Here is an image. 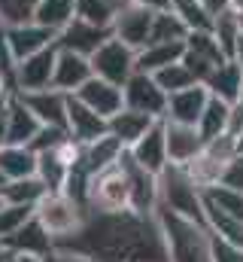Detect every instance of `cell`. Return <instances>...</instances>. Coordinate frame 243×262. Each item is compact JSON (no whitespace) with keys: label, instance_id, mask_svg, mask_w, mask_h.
I'll return each instance as SVG.
<instances>
[{"label":"cell","instance_id":"obj_6","mask_svg":"<svg viewBox=\"0 0 243 262\" xmlns=\"http://www.w3.org/2000/svg\"><path fill=\"white\" fill-rule=\"evenodd\" d=\"M91 70L101 79H110L116 85H125L134 70H137V49H131L128 43H121L119 37H107L98 52L91 55Z\"/></svg>","mask_w":243,"mask_h":262},{"label":"cell","instance_id":"obj_4","mask_svg":"<svg viewBox=\"0 0 243 262\" xmlns=\"http://www.w3.org/2000/svg\"><path fill=\"white\" fill-rule=\"evenodd\" d=\"M158 207H171L182 216L207 223V216H204V192L188 177V171L182 165H167L158 174Z\"/></svg>","mask_w":243,"mask_h":262},{"label":"cell","instance_id":"obj_11","mask_svg":"<svg viewBox=\"0 0 243 262\" xmlns=\"http://www.w3.org/2000/svg\"><path fill=\"white\" fill-rule=\"evenodd\" d=\"M152 15H155V9L128 3L113 21V37H119L121 43H128L131 49L140 52L149 43V34H152Z\"/></svg>","mask_w":243,"mask_h":262},{"label":"cell","instance_id":"obj_12","mask_svg":"<svg viewBox=\"0 0 243 262\" xmlns=\"http://www.w3.org/2000/svg\"><path fill=\"white\" fill-rule=\"evenodd\" d=\"M85 107H91L98 116H104V119H110V116H116L121 107H125V95H121V85L116 82H110V79H101V76H91L82 89H76L73 92Z\"/></svg>","mask_w":243,"mask_h":262},{"label":"cell","instance_id":"obj_29","mask_svg":"<svg viewBox=\"0 0 243 262\" xmlns=\"http://www.w3.org/2000/svg\"><path fill=\"white\" fill-rule=\"evenodd\" d=\"M228 110H231L228 101L210 95V101H207V107H204V113L198 119V131H201L204 140H213V137H219V134L228 131Z\"/></svg>","mask_w":243,"mask_h":262},{"label":"cell","instance_id":"obj_50","mask_svg":"<svg viewBox=\"0 0 243 262\" xmlns=\"http://www.w3.org/2000/svg\"><path fill=\"white\" fill-rule=\"evenodd\" d=\"M231 58L243 67V34H240V40H237V46H234V52H231Z\"/></svg>","mask_w":243,"mask_h":262},{"label":"cell","instance_id":"obj_57","mask_svg":"<svg viewBox=\"0 0 243 262\" xmlns=\"http://www.w3.org/2000/svg\"><path fill=\"white\" fill-rule=\"evenodd\" d=\"M240 101H243V92H240Z\"/></svg>","mask_w":243,"mask_h":262},{"label":"cell","instance_id":"obj_45","mask_svg":"<svg viewBox=\"0 0 243 262\" xmlns=\"http://www.w3.org/2000/svg\"><path fill=\"white\" fill-rule=\"evenodd\" d=\"M222 183H228V186H234V189H240L243 192V156H237V159L231 162V168L225 171Z\"/></svg>","mask_w":243,"mask_h":262},{"label":"cell","instance_id":"obj_8","mask_svg":"<svg viewBox=\"0 0 243 262\" xmlns=\"http://www.w3.org/2000/svg\"><path fill=\"white\" fill-rule=\"evenodd\" d=\"M121 165H125V174H128L131 213H137V216H152L155 207H158V174L140 168V165L131 159L128 149L121 152Z\"/></svg>","mask_w":243,"mask_h":262},{"label":"cell","instance_id":"obj_37","mask_svg":"<svg viewBox=\"0 0 243 262\" xmlns=\"http://www.w3.org/2000/svg\"><path fill=\"white\" fill-rule=\"evenodd\" d=\"M31 216H34V207L3 201V204H0V244H3L9 235H15V232L31 220Z\"/></svg>","mask_w":243,"mask_h":262},{"label":"cell","instance_id":"obj_19","mask_svg":"<svg viewBox=\"0 0 243 262\" xmlns=\"http://www.w3.org/2000/svg\"><path fill=\"white\" fill-rule=\"evenodd\" d=\"M91 76H94V70H91V58H88V55L58 49V58H55V76H52V85H55V89L67 92V95H73V92L82 89Z\"/></svg>","mask_w":243,"mask_h":262},{"label":"cell","instance_id":"obj_23","mask_svg":"<svg viewBox=\"0 0 243 262\" xmlns=\"http://www.w3.org/2000/svg\"><path fill=\"white\" fill-rule=\"evenodd\" d=\"M40 119L31 113V107L12 92L9 95V122H6V143H31L34 140V134L40 131Z\"/></svg>","mask_w":243,"mask_h":262},{"label":"cell","instance_id":"obj_34","mask_svg":"<svg viewBox=\"0 0 243 262\" xmlns=\"http://www.w3.org/2000/svg\"><path fill=\"white\" fill-rule=\"evenodd\" d=\"M185 52H195V55H201V58H207V61H213V64H222L228 55L222 52V46H219V40H216V34L213 31H188V37H185Z\"/></svg>","mask_w":243,"mask_h":262},{"label":"cell","instance_id":"obj_18","mask_svg":"<svg viewBox=\"0 0 243 262\" xmlns=\"http://www.w3.org/2000/svg\"><path fill=\"white\" fill-rule=\"evenodd\" d=\"M164 140H167V162L171 165H188L204 146L198 125L171 122V119H164Z\"/></svg>","mask_w":243,"mask_h":262},{"label":"cell","instance_id":"obj_51","mask_svg":"<svg viewBox=\"0 0 243 262\" xmlns=\"http://www.w3.org/2000/svg\"><path fill=\"white\" fill-rule=\"evenodd\" d=\"M12 259H15V253L9 247H0V262H12Z\"/></svg>","mask_w":243,"mask_h":262},{"label":"cell","instance_id":"obj_33","mask_svg":"<svg viewBox=\"0 0 243 262\" xmlns=\"http://www.w3.org/2000/svg\"><path fill=\"white\" fill-rule=\"evenodd\" d=\"M213 34H216V40H219V46H222V52L231 58V52H234V46H237V40H240L243 28H240V15H237V9L231 6V9H225V12H219L216 18H213V28H210Z\"/></svg>","mask_w":243,"mask_h":262},{"label":"cell","instance_id":"obj_30","mask_svg":"<svg viewBox=\"0 0 243 262\" xmlns=\"http://www.w3.org/2000/svg\"><path fill=\"white\" fill-rule=\"evenodd\" d=\"M73 15H76V0H40L34 9V21L46 25L55 34L67 21H73Z\"/></svg>","mask_w":243,"mask_h":262},{"label":"cell","instance_id":"obj_52","mask_svg":"<svg viewBox=\"0 0 243 262\" xmlns=\"http://www.w3.org/2000/svg\"><path fill=\"white\" fill-rule=\"evenodd\" d=\"M18 262H43V256H28V253H15Z\"/></svg>","mask_w":243,"mask_h":262},{"label":"cell","instance_id":"obj_17","mask_svg":"<svg viewBox=\"0 0 243 262\" xmlns=\"http://www.w3.org/2000/svg\"><path fill=\"white\" fill-rule=\"evenodd\" d=\"M67 134L85 146L101 134H107V119L98 116L91 107H85L76 95H67Z\"/></svg>","mask_w":243,"mask_h":262},{"label":"cell","instance_id":"obj_32","mask_svg":"<svg viewBox=\"0 0 243 262\" xmlns=\"http://www.w3.org/2000/svg\"><path fill=\"white\" fill-rule=\"evenodd\" d=\"M201 192H204V201H210L216 210H222V213H228V216H234V220L243 223V192L240 189H234L228 183H216V186H207Z\"/></svg>","mask_w":243,"mask_h":262},{"label":"cell","instance_id":"obj_58","mask_svg":"<svg viewBox=\"0 0 243 262\" xmlns=\"http://www.w3.org/2000/svg\"><path fill=\"white\" fill-rule=\"evenodd\" d=\"M0 247H3V244H0Z\"/></svg>","mask_w":243,"mask_h":262},{"label":"cell","instance_id":"obj_15","mask_svg":"<svg viewBox=\"0 0 243 262\" xmlns=\"http://www.w3.org/2000/svg\"><path fill=\"white\" fill-rule=\"evenodd\" d=\"M18 95V92H15ZM31 113L43 122V125H58V128H67V92H61L55 85L49 89H40V92H25L18 95Z\"/></svg>","mask_w":243,"mask_h":262},{"label":"cell","instance_id":"obj_3","mask_svg":"<svg viewBox=\"0 0 243 262\" xmlns=\"http://www.w3.org/2000/svg\"><path fill=\"white\" fill-rule=\"evenodd\" d=\"M85 207H88L91 213H131L128 174H125L121 159L116 162V165H107V168L88 174Z\"/></svg>","mask_w":243,"mask_h":262},{"label":"cell","instance_id":"obj_20","mask_svg":"<svg viewBox=\"0 0 243 262\" xmlns=\"http://www.w3.org/2000/svg\"><path fill=\"white\" fill-rule=\"evenodd\" d=\"M3 247H9L12 253H28V256H46L55 247V238L43 229V223L37 216H31L15 235H9L3 241Z\"/></svg>","mask_w":243,"mask_h":262},{"label":"cell","instance_id":"obj_48","mask_svg":"<svg viewBox=\"0 0 243 262\" xmlns=\"http://www.w3.org/2000/svg\"><path fill=\"white\" fill-rule=\"evenodd\" d=\"M128 3H137V6H146V9H167L171 0H128Z\"/></svg>","mask_w":243,"mask_h":262},{"label":"cell","instance_id":"obj_46","mask_svg":"<svg viewBox=\"0 0 243 262\" xmlns=\"http://www.w3.org/2000/svg\"><path fill=\"white\" fill-rule=\"evenodd\" d=\"M201 6L207 9V15H210V18H216L219 12L231 9V6H234V0H201Z\"/></svg>","mask_w":243,"mask_h":262},{"label":"cell","instance_id":"obj_56","mask_svg":"<svg viewBox=\"0 0 243 262\" xmlns=\"http://www.w3.org/2000/svg\"><path fill=\"white\" fill-rule=\"evenodd\" d=\"M234 3H243V0H234Z\"/></svg>","mask_w":243,"mask_h":262},{"label":"cell","instance_id":"obj_9","mask_svg":"<svg viewBox=\"0 0 243 262\" xmlns=\"http://www.w3.org/2000/svg\"><path fill=\"white\" fill-rule=\"evenodd\" d=\"M55 58H58V46L40 49V52H34V55L21 58V61L15 64L12 89H15L18 95L49 89V85H52V76H55Z\"/></svg>","mask_w":243,"mask_h":262},{"label":"cell","instance_id":"obj_24","mask_svg":"<svg viewBox=\"0 0 243 262\" xmlns=\"http://www.w3.org/2000/svg\"><path fill=\"white\" fill-rule=\"evenodd\" d=\"M0 174L6 180H21L37 174V152L25 143H3L0 146Z\"/></svg>","mask_w":243,"mask_h":262},{"label":"cell","instance_id":"obj_41","mask_svg":"<svg viewBox=\"0 0 243 262\" xmlns=\"http://www.w3.org/2000/svg\"><path fill=\"white\" fill-rule=\"evenodd\" d=\"M15 64H18V58L12 55V46H9V40H6V25L0 21V73L9 79V85H12V79H15ZM15 92V89H12Z\"/></svg>","mask_w":243,"mask_h":262},{"label":"cell","instance_id":"obj_21","mask_svg":"<svg viewBox=\"0 0 243 262\" xmlns=\"http://www.w3.org/2000/svg\"><path fill=\"white\" fill-rule=\"evenodd\" d=\"M158 119L155 116H149V113H140V110H131V107H121L116 116H110L107 119V131L113 134V137H119L121 146L128 149V146H134L146 131L152 128Z\"/></svg>","mask_w":243,"mask_h":262},{"label":"cell","instance_id":"obj_14","mask_svg":"<svg viewBox=\"0 0 243 262\" xmlns=\"http://www.w3.org/2000/svg\"><path fill=\"white\" fill-rule=\"evenodd\" d=\"M128 152L140 168H146L152 174H161L171 165L167 162V140H164V119H158L134 146H128Z\"/></svg>","mask_w":243,"mask_h":262},{"label":"cell","instance_id":"obj_26","mask_svg":"<svg viewBox=\"0 0 243 262\" xmlns=\"http://www.w3.org/2000/svg\"><path fill=\"white\" fill-rule=\"evenodd\" d=\"M121 152H125L121 140L107 131V134H101L98 140H91V143L82 146V165H85L88 174H91V171H101V168H107V165H116L121 159Z\"/></svg>","mask_w":243,"mask_h":262},{"label":"cell","instance_id":"obj_39","mask_svg":"<svg viewBox=\"0 0 243 262\" xmlns=\"http://www.w3.org/2000/svg\"><path fill=\"white\" fill-rule=\"evenodd\" d=\"M70 134H67V128H58V125H40V131L34 134V140L28 143L34 152H46V149H55L58 143H64Z\"/></svg>","mask_w":243,"mask_h":262},{"label":"cell","instance_id":"obj_49","mask_svg":"<svg viewBox=\"0 0 243 262\" xmlns=\"http://www.w3.org/2000/svg\"><path fill=\"white\" fill-rule=\"evenodd\" d=\"M9 95H12V85H9V79L0 73V101H3V98H9Z\"/></svg>","mask_w":243,"mask_h":262},{"label":"cell","instance_id":"obj_1","mask_svg":"<svg viewBox=\"0 0 243 262\" xmlns=\"http://www.w3.org/2000/svg\"><path fill=\"white\" fill-rule=\"evenodd\" d=\"M155 223L161 229L167 262H216L213 259V232L207 223L182 216L171 207H155Z\"/></svg>","mask_w":243,"mask_h":262},{"label":"cell","instance_id":"obj_27","mask_svg":"<svg viewBox=\"0 0 243 262\" xmlns=\"http://www.w3.org/2000/svg\"><path fill=\"white\" fill-rule=\"evenodd\" d=\"M49 192V186L34 174V177H21V180H6L0 186V198L9 201V204H28V207H37V201Z\"/></svg>","mask_w":243,"mask_h":262},{"label":"cell","instance_id":"obj_44","mask_svg":"<svg viewBox=\"0 0 243 262\" xmlns=\"http://www.w3.org/2000/svg\"><path fill=\"white\" fill-rule=\"evenodd\" d=\"M225 134H231V137H240L243 134V101L231 104V110H228V131Z\"/></svg>","mask_w":243,"mask_h":262},{"label":"cell","instance_id":"obj_28","mask_svg":"<svg viewBox=\"0 0 243 262\" xmlns=\"http://www.w3.org/2000/svg\"><path fill=\"white\" fill-rule=\"evenodd\" d=\"M125 6H128V0H76V15L113 31V21Z\"/></svg>","mask_w":243,"mask_h":262},{"label":"cell","instance_id":"obj_10","mask_svg":"<svg viewBox=\"0 0 243 262\" xmlns=\"http://www.w3.org/2000/svg\"><path fill=\"white\" fill-rule=\"evenodd\" d=\"M107 37H113L110 28H101V25H91V21L73 15V21H67L58 34H55V46H58V49H67V52H79V55H88V58H91V55L98 52V46H101Z\"/></svg>","mask_w":243,"mask_h":262},{"label":"cell","instance_id":"obj_22","mask_svg":"<svg viewBox=\"0 0 243 262\" xmlns=\"http://www.w3.org/2000/svg\"><path fill=\"white\" fill-rule=\"evenodd\" d=\"M204 85L210 89V95L234 104V101H240V92H243V67L234 58H225L222 64L213 67V73L207 76Z\"/></svg>","mask_w":243,"mask_h":262},{"label":"cell","instance_id":"obj_43","mask_svg":"<svg viewBox=\"0 0 243 262\" xmlns=\"http://www.w3.org/2000/svg\"><path fill=\"white\" fill-rule=\"evenodd\" d=\"M213 259L216 262H243V250L213 235Z\"/></svg>","mask_w":243,"mask_h":262},{"label":"cell","instance_id":"obj_16","mask_svg":"<svg viewBox=\"0 0 243 262\" xmlns=\"http://www.w3.org/2000/svg\"><path fill=\"white\" fill-rule=\"evenodd\" d=\"M207 101H210V89L204 82H195L188 89H180V92L167 95V113H164V119L185 122V125H198Z\"/></svg>","mask_w":243,"mask_h":262},{"label":"cell","instance_id":"obj_13","mask_svg":"<svg viewBox=\"0 0 243 262\" xmlns=\"http://www.w3.org/2000/svg\"><path fill=\"white\" fill-rule=\"evenodd\" d=\"M6 40L12 46V55L21 61V58H28L34 52H40V49L55 46V31H49L46 25H40V21L31 18V21L6 25Z\"/></svg>","mask_w":243,"mask_h":262},{"label":"cell","instance_id":"obj_47","mask_svg":"<svg viewBox=\"0 0 243 262\" xmlns=\"http://www.w3.org/2000/svg\"><path fill=\"white\" fill-rule=\"evenodd\" d=\"M6 122H9V98L0 101V146L6 143Z\"/></svg>","mask_w":243,"mask_h":262},{"label":"cell","instance_id":"obj_31","mask_svg":"<svg viewBox=\"0 0 243 262\" xmlns=\"http://www.w3.org/2000/svg\"><path fill=\"white\" fill-rule=\"evenodd\" d=\"M185 37H188V28L171 6L167 9H155L149 43H171V40H185Z\"/></svg>","mask_w":243,"mask_h":262},{"label":"cell","instance_id":"obj_36","mask_svg":"<svg viewBox=\"0 0 243 262\" xmlns=\"http://www.w3.org/2000/svg\"><path fill=\"white\" fill-rule=\"evenodd\" d=\"M171 9L185 21L188 31H210L213 18L207 15V9L201 6V0H171Z\"/></svg>","mask_w":243,"mask_h":262},{"label":"cell","instance_id":"obj_5","mask_svg":"<svg viewBox=\"0 0 243 262\" xmlns=\"http://www.w3.org/2000/svg\"><path fill=\"white\" fill-rule=\"evenodd\" d=\"M237 156H240L237 137H231V134H219V137H213V140H204L201 152H198L188 165H182V168L188 171V177H191L201 189H207V186L222 183L225 171L231 168V162H234Z\"/></svg>","mask_w":243,"mask_h":262},{"label":"cell","instance_id":"obj_25","mask_svg":"<svg viewBox=\"0 0 243 262\" xmlns=\"http://www.w3.org/2000/svg\"><path fill=\"white\" fill-rule=\"evenodd\" d=\"M182 52H185V40H171V43H146L140 52H137V70L143 73H155L161 67L180 61Z\"/></svg>","mask_w":243,"mask_h":262},{"label":"cell","instance_id":"obj_35","mask_svg":"<svg viewBox=\"0 0 243 262\" xmlns=\"http://www.w3.org/2000/svg\"><path fill=\"white\" fill-rule=\"evenodd\" d=\"M152 76H155V82H158L167 95H174V92L188 89V85H195V82H198V79L191 76V70L182 64V58H180V61H174V64H167V67H161V70H155Z\"/></svg>","mask_w":243,"mask_h":262},{"label":"cell","instance_id":"obj_40","mask_svg":"<svg viewBox=\"0 0 243 262\" xmlns=\"http://www.w3.org/2000/svg\"><path fill=\"white\" fill-rule=\"evenodd\" d=\"M43 262H101L94 259L88 250H82V247H73V244H67V241H61V244H55L46 256H43Z\"/></svg>","mask_w":243,"mask_h":262},{"label":"cell","instance_id":"obj_53","mask_svg":"<svg viewBox=\"0 0 243 262\" xmlns=\"http://www.w3.org/2000/svg\"><path fill=\"white\" fill-rule=\"evenodd\" d=\"M234 9H237V15H240V28H243V3H234Z\"/></svg>","mask_w":243,"mask_h":262},{"label":"cell","instance_id":"obj_38","mask_svg":"<svg viewBox=\"0 0 243 262\" xmlns=\"http://www.w3.org/2000/svg\"><path fill=\"white\" fill-rule=\"evenodd\" d=\"M37 3H40V0H0V21H3V25L31 21Z\"/></svg>","mask_w":243,"mask_h":262},{"label":"cell","instance_id":"obj_55","mask_svg":"<svg viewBox=\"0 0 243 262\" xmlns=\"http://www.w3.org/2000/svg\"><path fill=\"white\" fill-rule=\"evenodd\" d=\"M3 183H6V177H3V174H0V186H3Z\"/></svg>","mask_w":243,"mask_h":262},{"label":"cell","instance_id":"obj_54","mask_svg":"<svg viewBox=\"0 0 243 262\" xmlns=\"http://www.w3.org/2000/svg\"><path fill=\"white\" fill-rule=\"evenodd\" d=\"M237 146H240V156H243V134L237 137Z\"/></svg>","mask_w":243,"mask_h":262},{"label":"cell","instance_id":"obj_2","mask_svg":"<svg viewBox=\"0 0 243 262\" xmlns=\"http://www.w3.org/2000/svg\"><path fill=\"white\" fill-rule=\"evenodd\" d=\"M34 216L43 223V229H46V232L55 238V244H58V241H67V238H76V235L85 229L91 210H88L79 198L67 195L64 189H49L46 195L37 201Z\"/></svg>","mask_w":243,"mask_h":262},{"label":"cell","instance_id":"obj_42","mask_svg":"<svg viewBox=\"0 0 243 262\" xmlns=\"http://www.w3.org/2000/svg\"><path fill=\"white\" fill-rule=\"evenodd\" d=\"M182 64L191 70V76L198 79V82H207V76L213 73V61H207V58H201V55H195V52H182Z\"/></svg>","mask_w":243,"mask_h":262},{"label":"cell","instance_id":"obj_7","mask_svg":"<svg viewBox=\"0 0 243 262\" xmlns=\"http://www.w3.org/2000/svg\"><path fill=\"white\" fill-rule=\"evenodd\" d=\"M121 95H125V107H131V110L149 113L155 119H164V113H167V92L155 82L152 73L134 70V76L121 85Z\"/></svg>","mask_w":243,"mask_h":262}]
</instances>
